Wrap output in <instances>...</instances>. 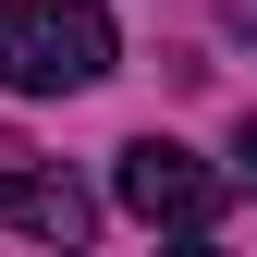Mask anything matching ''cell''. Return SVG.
I'll use <instances>...</instances> for the list:
<instances>
[{"mask_svg":"<svg viewBox=\"0 0 257 257\" xmlns=\"http://www.w3.org/2000/svg\"><path fill=\"white\" fill-rule=\"evenodd\" d=\"M110 13L98 0H0V86L13 98H74L110 74Z\"/></svg>","mask_w":257,"mask_h":257,"instance_id":"cell-1","label":"cell"},{"mask_svg":"<svg viewBox=\"0 0 257 257\" xmlns=\"http://www.w3.org/2000/svg\"><path fill=\"white\" fill-rule=\"evenodd\" d=\"M110 196L147 220V233H208L220 220V184H208V159L196 147H172V135H135L110 159Z\"/></svg>","mask_w":257,"mask_h":257,"instance_id":"cell-2","label":"cell"},{"mask_svg":"<svg viewBox=\"0 0 257 257\" xmlns=\"http://www.w3.org/2000/svg\"><path fill=\"white\" fill-rule=\"evenodd\" d=\"M0 220H13V233H37V245H86V233H98V196H86L74 172L13 159V172H0Z\"/></svg>","mask_w":257,"mask_h":257,"instance_id":"cell-3","label":"cell"},{"mask_svg":"<svg viewBox=\"0 0 257 257\" xmlns=\"http://www.w3.org/2000/svg\"><path fill=\"white\" fill-rule=\"evenodd\" d=\"M233 172H245V184H257V110H245V122H233Z\"/></svg>","mask_w":257,"mask_h":257,"instance_id":"cell-4","label":"cell"},{"mask_svg":"<svg viewBox=\"0 0 257 257\" xmlns=\"http://www.w3.org/2000/svg\"><path fill=\"white\" fill-rule=\"evenodd\" d=\"M220 25H233V37H245V49H257V0H220Z\"/></svg>","mask_w":257,"mask_h":257,"instance_id":"cell-5","label":"cell"}]
</instances>
